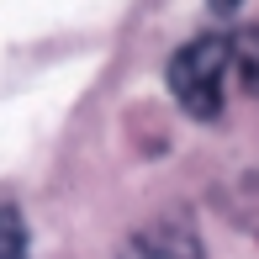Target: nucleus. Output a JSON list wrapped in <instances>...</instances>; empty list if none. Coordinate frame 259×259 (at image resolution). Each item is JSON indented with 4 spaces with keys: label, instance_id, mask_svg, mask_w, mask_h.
<instances>
[{
    "label": "nucleus",
    "instance_id": "obj_2",
    "mask_svg": "<svg viewBox=\"0 0 259 259\" xmlns=\"http://www.w3.org/2000/svg\"><path fill=\"white\" fill-rule=\"evenodd\" d=\"M122 259H201V238L191 222H148L122 243Z\"/></svg>",
    "mask_w": 259,
    "mask_h": 259
},
{
    "label": "nucleus",
    "instance_id": "obj_1",
    "mask_svg": "<svg viewBox=\"0 0 259 259\" xmlns=\"http://www.w3.org/2000/svg\"><path fill=\"white\" fill-rule=\"evenodd\" d=\"M233 69V37L222 32H206V37H191L180 53L169 58V90L196 122H217L222 116V85H228Z\"/></svg>",
    "mask_w": 259,
    "mask_h": 259
},
{
    "label": "nucleus",
    "instance_id": "obj_4",
    "mask_svg": "<svg viewBox=\"0 0 259 259\" xmlns=\"http://www.w3.org/2000/svg\"><path fill=\"white\" fill-rule=\"evenodd\" d=\"M0 259H27V222L16 206H0Z\"/></svg>",
    "mask_w": 259,
    "mask_h": 259
},
{
    "label": "nucleus",
    "instance_id": "obj_3",
    "mask_svg": "<svg viewBox=\"0 0 259 259\" xmlns=\"http://www.w3.org/2000/svg\"><path fill=\"white\" fill-rule=\"evenodd\" d=\"M233 69H238L243 90L259 96V27H249V32H238V37H233Z\"/></svg>",
    "mask_w": 259,
    "mask_h": 259
},
{
    "label": "nucleus",
    "instance_id": "obj_5",
    "mask_svg": "<svg viewBox=\"0 0 259 259\" xmlns=\"http://www.w3.org/2000/svg\"><path fill=\"white\" fill-rule=\"evenodd\" d=\"M206 6H211V11H217V16H233V11H238V6H243V0H206Z\"/></svg>",
    "mask_w": 259,
    "mask_h": 259
}]
</instances>
